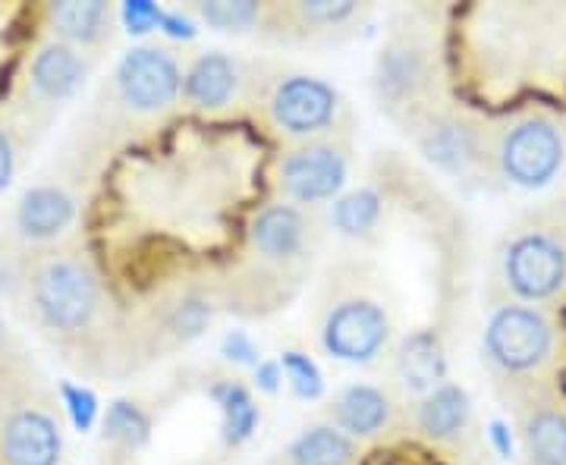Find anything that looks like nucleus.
I'll return each instance as SVG.
<instances>
[{
	"instance_id": "2",
	"label": "nucleus",
	"mask_w": 566,
	"mask_h": 465,
	"mask_svg": "<svg viewBox=\"0 0 566 465\" xmlns=\"http://www.w3.org/2000/svg\"><path fill=\"white\" fill-rule=\"evenodd\" d=\"M491 303L560 311L566 305V199L535 204L506 223L491 252Z\"/></svg>"
},
{
	"instance_id": "27",
	"label": "nucleus",
	"mask_w": 566,
	"mask_h": 465,
	"mask_svg": "<svg viewBox=\"0 0 566 465\" xmlns=\"http://www.w3.org/2000/svg\"><path fill=\"white\" fill-rule=\"evenodd\" d=\"M381 218V199L375 192H356L334 204V226L346 236H365Z\"/></svg>"
},
{
	"instance_id": "17",
	"label": "nucleus",
	"mask_w": 566,
	"mask_h": 465,
	"mask_svg": "<svg viewBox=\"0 0 566 465\" xmlns=\"http://www.w3.org/2000/svg\"><path fill=\"white\" fill-rule=\"evenodd\" d=\"M264 73L237 54L227 51H202L189 63H182L180 102L199 114H227L237 104L255 102L259 82Z\"/></svg>"
},
{
	"instance_id": "18",
	"label": "nucleus",
	"mask_w": 566,
	"mask_h": 465,
	"mask_svg": "<svg viewBox=\"0 0 566 465\" xmlns=\"http://www.w3.org/2000/svg\"><path fill=\"white\" fill-rule=\"evenodd\" d=\"M409 427L428 446H438L447 453L469 456L479 450V425L475 409L465 393V387L444 381L431 387L428 393L416 397L409 405Z\"/></svg>"
},
{
	"instance_id": "16",
	"label": "nucleus",
	"mask_w": 566,
	"mask_h": 465,
	"mask_svg": "<svg viewBox=\"0 0 566 465\" xmlns=\"http://www.w3.org/2000/svg\"><path fill=\"white\" fill-rule=\"evenodd\" d=\"M526 465H566V397L557 384L504 390Z\"/></svg>"
},
{
	"instance_id": "4",
	"label": "nucleus",
	"mask_w": 566,
	"mask_h": 465,
	"mask_svg": "<svg viewBox=\"0 0 566 465\" xmlns=\"http://www.w3.org/2000/svg\"><path fill=\"white\" fill-rule=\"evenodd\" d=\"M566 173V117L547 107H516L488 120L485 180L538 192Z\"/></svg>"
},
{
	"instance_id": "7",
	"label": "nucleus",
	"mask_w": 566,
	"mask_h": 465,
	"mask_svg": "<svg viewBox=\"0 0 566 465\" xmlns=\"http://www.w3.org/2000/svg\"><path fill=\"white\" fill-rule=\"evenodd\" d=\"M98 61L54 39H41L22 63L13 88V117L35 139L92 80Z\"/></svg>"
},
{
	"instance_id": "20",
	"label": "nucleus",
	"mask_w": 566,
	"mask_h": 465,
	"mask_svg": "<svg viewBox=\"0 0 566 465\" xmlns=\"http://www.w3.org/2000/svg\"><path fill=\"white\" fill-rule=\"evenodd\" d=\"M400 422V403L394 390L381 384H349L331 400V425L353 441H378Z\"/></svg>"
},
{
	"instance_id": "5",
	"label": "nucleus",
	"mask_w": 566,
	"mask_h": 465,
	"mask_svg": "<svg viewBox=\"0 0 566 465\" xmlns=\"http://www.w3.org/2000/svg\"><path fill=\"white\" fill-rule=\"evenodd\" d=\"M315 337L334 362L371 364L394 344V311L363 277L331 281L318 303Z\"/></svg>"
},
{
	"instance_id": "30",
	"label": "nucleus",
	"mask_w": 566,
	"mask_h": 465,
	"mask_svg": "<svg viewBox=\"0 0 566 465\" xmlns=\"http://www.w3.org/2000/svg\"><path fill=\"white\" fill-rule=\"evenodd\" d=\"M286 368H290V378H293V384L300 387V393H318V374H315V368L308 364V359L303 356H296V352H290L286 356Z\"/></svg>"
},
{
	"instance_id": "15",
	"label": "nucleus",
	"mask_w": 566,
	"mask_h": 465,
	"mask_svg": "<svg viewBox=\"0 0 566 465\" xmlns=\"http://www.w3.org/2000/svg\"><path fill=\"white\" fill-rule=\"evenodd\" d=\"M76 218L80 199L70 182L51 177L29 182L7 218V243L13 245V255L57 245L70 240Z\"/></svg>"
},
{
	"instance_id": "23",
	"label": "nucleus",
	"mask_w": 566,
	"mask_h": 465,
	"mask_svg": "<svg viewBox=\"0 0 566 465\" xmlns=\"http://www.w3.org/2000/svg\"><path fill=\"white\" fill-rule=\"evenodd\" d=\"M444 346L431 330L412 334L394 356V371L412 397H422L431 387L444 384Z\"/></svg>"
},
{
	"instance_id": "24",
	"label": "nucleus",
	"mask_w": 566,
	"mask_h": 465,
	"mask_svg": "<svg viewBox=\"0 0 566 465\" xmlns=\"http://www.w3.org/2000/svg\"><path fill=\"white\" fill-rule=\"evenodd\" d=\"M202 22H208L218 32H252L262 29L268 3H252V0H211L196 7Z\"/></svg>"
},
{
	"instance_id": "25",
	"label": "nucleus",
	"mask_w": 566,
	"mask_h": 465,
	"mask_svg": "<svg viewBox=\"0 0 566 465\" xmlns=\"http://www.w3.org/2000/svg\"><path fill=\"white\" fill-rule=\"evenodd\" d=\"M32 136L25 133L13 110H0V192H7V186L17 180V173L22 170L25 151H29Z\"/></svg>"
},
{
	"instance_id": "19",
	"label": "nucleus",
	"mask_w": 566,
	"mask_h": 465,
	"mask_svg": "<svg viewBox=\"0 0 566 465\" xmlns=\"http://www.w3.org/2000/svg\"><path fill=\"white\" fill-rule=\"evenodd\" d=\"M44 39L63 41L88 57H102L104 47H111L117 32V10L102 0H66V3H48L41 10Z\"/></svg>"
},
{
	"instance_id": "12",
	"label": "nucleus",
	"mask_w": 566,
	"mask_h": 465,
	"mask_svg": "<svg viewBox=\"0 0 566 465\" xmlns=\"http://www.w3.org/2000/svg\"><path fill=\"white\" fill-rule=\"evenodd\" d=\"M353 148L344 133H331L322 139L286 145L274 161V189L281 202L296 208H318L334 202L349 180Z\"/></svg>"
},
{
	"instance_id": "9",
	"label": "nucleus",
	"mask_w": 566,
	"mask_h": 465,
	"mask_svg": "<svg viewBox=\"0 0 566 465\" xmlns=\"http://www.w3.org/2000/svg\"><path fill=\"white\" fill-rule=\"evenodd\" d=\"M259 117L286 145L340 133L344 98L331 82L308 73H264L255 92Z\"/></svg>"
},
{
	"instance_id": "1",
	"label": "nucleus",
	"mask_w": 566,
	"mask_h": 465,
	"mask_svg": "<svg viewBox=\"0 0 566 465\" xmlns=\"http://www.w3.org/2000/svg\"><path fill=\"white\" fill-rule=\"evenodd\" d=\"M10 277V293L25 321L76 364H92L114 324V299L95 255L70 236L13 255Z\"/></svg>"
},
{
	"instance_id": "21",
	"label": "nucleus",
	"mask_w": 566,
	"mask_h": 465,
	"mask_svg": "<svg viewBox=\"0 0 566 465\" xmlns=\"http://www.w3.org/2000/svg\"><path fill=\"white\" fill-rule=\"evenodd\" d=\"M363 17V7L349 0H300V3H268L262 32L274 39H324L346 29Z\"/></svg>"
},
{
	"instance_id": "11",
	"label": "nucleus",
	"mask_w": 566,
	"mask_h": 465,
	"mask_svg": "<svg viewBox=\"0 0 566 465\" xmlns=\"http://www.w3.org/2000/svg\"><path fill=\"white\" fill-rule=\"evenodd\" d=\"M400 126L424 161L447 177H485L488 117L441 98L406 117Z\"/></svg>"
},
{
	"instance_id": "6",
	"label": "nucleus",
	"mask_w": 566,
	"mask_h": 465,
	"mask_svg": "<svg viewBox=\"0 0 566 465\" xmlns=\"http://www.w3.org/2000/svg\"><path fill=\"white\" fill-rule=\"evenodd\" d=\"M488 29L510 35V54L494 57V80L516 85L566 82V7H491L479 13Z\"/></svg>"
},
{
	"instance_id": "22",
	"label": "nucleus",
	"mask_w": 566,
	"mask_h": 465,
	"mask_svg": "<svg viewBox=\"0 0 566 465\" xmlns=\"http://www.w3.org/2000/svg\"><path fill=\"white\" fill-rule=\"evenodd\" d=\"M363 446L331 422L303 427L283 453V465H359Z\"/></svg>"
},
{
	"instance_id": "29",
	"label": "nucleus",
	"mask_w": 566,
	"mask_h": 465,
	"mask_svg": "<svg viewBox=\"0 0 566 465\" xmlns=\"http://www.w3.org/2000/svg\"><path fill=\"white\" fill-rule=\"evenodd\" d=\"M145 419H142V412L133 403H117L111 409V415H107V437L114 441L123 450H136V446L145 441Z\"/></svg>"
},
{
	"instance_id": "10",
	"label": "nucleus",
	"mask_w": 566,
	"mask_h": 465,
	"mask_svg": "<svg viewBox=\"0 0 566 465\" xmlns=\"http://www.w3.org/2000/svg\"><path fill=\"white\" fill-rule=\"evenodd\" d=\"M371 92L378 107L397 123H403L428 104L441 102L444 85H441V57L434 44L416 29L394 32L375 57Z\"/></svg>"
},
{
	"instance_id": "8",
	"label": "nucleus",
	"mask_w": 566,
	"mask_h": 465,
	"mask_svg": "<svg viewBox=\"0 0 566 465\" xmlns=\"http://www.w3.org/2000/svg\"><path fill=\"white\" fill-rule=\"evenodd\" d=\"M318 249V221L312 211L286 202L264 204L245 230V271L249 281L262 277L264 289L296 286L305 264Z\"/></svg>"
},
{
	"instance_id": "26",
	"label": "nucleus",
	"mask_w": 566,
	"mask_h": 465,
	"mask_svg": "<svg viewBox=\"0 0 566 465\" xmlns=\"http://www.w3.org/2000/svg\"><path fill=\"white\" fill-rule=\"evenodd\" d=\"M29 384H32V378H29V359H25L17 334L10 330V324H7L3 311H0V403L10 393H17V390Z\"/></svg>"
},
{
	"instance_id": "14",
	"label": "nucleus",
	"mask_w": 566,
	"mask_h": 465,
	"mask_svg": "<svg viewBox=\"0 0 566 465\" xmlns=\"http://www.w3.org/2000/svg\"><path fill=\"white\" fill-rule=\"evenodd\" d=\"M61 412L29 384L0 403V465H63Z\"/></svg>"
},
{
	"instance_id": "3",
	"label": "nucleus",
	"mask_w": 566,
	"mask_h": 465,
	"mask_svg": "<svg viewBox=\"0 0 566 465\" xmlns=\"http://www.w3.org/2000/svg\"><path fill=\"white\" fill-rule=\"evenodd\" d=\"M482 362L504 390L554 384L566 364V330L557 311L523 303H491L482 327Z\"/></svg>"
},
{
	"instance_id": "28",
	"label": "nucleus",
	"mask_w": 566,
	"mask_h": 465,
	"mask_svg": "<svg viewBox=\"0 0 566 465\" xmlns=\"http://www.w3.org/2000/svg\"><path fill=\"white\" fill-rule=\"evenodd\" d=\"M218 403H221L223 412V431L230 441H245L255 427V419H259V409L252 403L249 390L240 384H223L218 390Z\"/></svg>"
},
{
	"instance_id": "31",
	"label": "nucleus",
	"mask_w": 566,
	"mask_h": 465,
	"mask_svg": "<svg viewBox=\"0 0 566 465\" xmlns=\"http://www.w3.org/2000/svg\"><path fill=\"white\" fill-rule=\"evenodd\" d=\"M120 17L133 32H148L155 22H161V10H155L151 3H126Z\"/></svg>"
},
{
	"instance_id": "13",
	"label": "nucleus",
	"mask_w": 566,
	"mask_h": 465,
	"mask_svg": "<svg viewBox=\"0 0 566 465\" xmlns=\"http://www.w3.org/2000/svg\"><path fill=\"white\" fill-rule=\"evenodd\" d=\"M182 63L161 44H139L126 51L107 85V98L129 120H151L180 102Z\"/></svg>"
}]
</instances>
